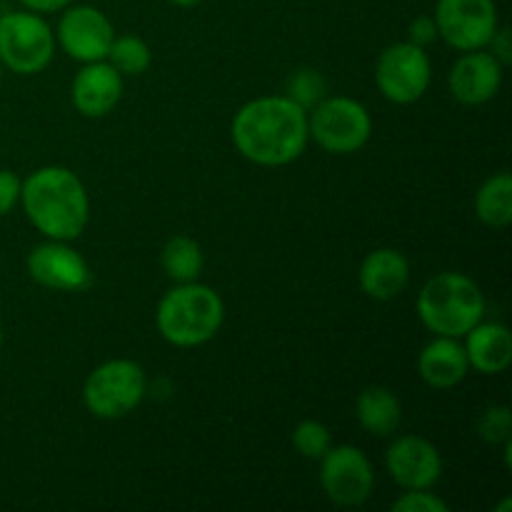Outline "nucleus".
<instances>
[{
    "label": "nucleus",
    "instance_id": "f257e3e1",
    "mask_svg": "<svg viewBox=\"0 0 512 512\" xmlns=\"http://www.w3.org/2000/svg\"><path fill=\"white\" fill-rule=\"evenodd\" d=\"M230 133L245 160L263 168H280L298 160L308 145V110L288 95H265L235 113Z\"/></svg>",
    "mask_w": 512,
    "mask_h": 512
},
{
    "label": "nucleus",
    "instance_id": "f03ea898",
    "mask_svg": "<svg viewBox=\"0 0 512 512\" xmlns=\"http://www.w3.org/2000/svg\"><path fill=\"white\" fill-rule=\"evenodd\" d=\"M20 203L30 223L50 240H75L90 220V200L83 180L63 165L30 173L20 185Z\"/></svg>",
    "mask_w": 512,
    "mask_h": 512
},
{
    "label": "nucleus",
    "instance_id": "7ed1b4c3",
    "mask_svg": "<svg viewBox=\"0 0 512 512\" xmlns=\"http://www.w3.org/2000/svg\"><path fill=\"white\" fill-rule=\"evenodd\" d=\"M225 318L220 295L208 285L178 283L163 295L155 313L160 335L175 348H198L218 335Z\"/></svg>",
    "mask_w": 512,
    "mask_h": 512
},
{
    "label": "nucleus",
    "instance_id": "20e7f679",
    "mask_svg": "<svg viewBox=\"0 0 512 512\" xmlns=\"http://www.w3.org/2000/svg\"><path fill=\"white\" fill-rule=\"evenodd\" d=\"M418 315L430 333L460 340L483 320V290L463 273H438L420 290Z\"/></svg>",
    "mask_w": 512,
    "mask_h": 512
},
{
    "label": "nucleus",
    "instance_id": "39448f33",
    "mask_svg": "<svg viewBox=\"0 0 512 512\" xmlns=\"http://www.w3.org/2000/svg\"><path fill=\"white\" fill-rule=\"evenodd\" d=\"M148 393V375L135 360L118 358L98 365L85 378L83 403L100 420H120L133 413Z\"/></svg>",
    "mask_w": 512,
    "mask_h": 512
},
{
    "label": "nucleus",
    "instance_id": "423d86ee",
    "mask_svg": "<svg viewBox=\"0 0 512 512\" xmlns=\"http://www.w3.org/2000/svg\"><path fill=\"white\" fill-rule=\"evenodd\" d=\"M308 135L325 153H358L373 135V118L358 100L333 95L320 100L313 113H308Z\"/></svg>",
    "mask_w": 512,
    "mask_h": 512
},
{
    "label": "nucleus",
    "instance_id": "0eeeda50",
    "mask_svg": "<svg viewBox=\"0 0 512 512\" xmlns=\"http://www.w3.org/2000/svg\"><path fill=\"white\" fill-rule=\"evenodd\" d=\"M55 55V33L40 13L18 10L0 18V65L18 75L43 73Z\"/></svg>",
    "mask_w": 512,
    "mask_h": 512
},
{
    "label": "nucleus",
    "instance_id": "6e6552de",
    "mask_svg": "<svg viewBox=\"0 0 512 512\" xmlns=\"http://www.w3.org/2000/svg\"><path fill=\"white\" fill-rule=\"evenodd\" d=\"M430 80H433V65L428 53L410 40L385 48L375 63V83L390 103H418L428 93Z\"/></svg>",
    "mask_w": 512,
    "mask_h": 512
},
{
    "label": "nucleus",
    "instance_id": "1a4fd4ad",
    "mask_svg": "<svg viewBox=\"0 0 512 512\" xmlns=\"http://www.w3.org/2000/svg\"><path fill=\"white\" fill-rule=\"evenodd\" d=\"M433 20L440 38L463 53L488 48L500 28L495 0H438Z\"/></svg>",
    "mask_w": 512,
    "mask_h": 512
},
{
    "label": "nucleus",
    "instance_id": "9d476101",
    "mask_svg": "<svg viewBox=\"0 0 512 512\" xmlns=\"http://www.w3.org/2000/svg\"><path fill=\"white\" fill-rule=\"evenodd\" d=\"M320 485L323 493L343 508L368 503L375 488V473L368 455L353 445H330L320 458Z\"/></svg>",
    "mask_w": 512,
    "mask_h": 512
},
{
    "label": "nucleus",
    "instance_id": "9b49d317",
    "mask_svg": "<svg viewBox=\"0 0 512 512\" xmlns=\"http://www.w3.org/2000/svg\"><path fill=\"white\" fill-rule=\"evenodd\" d=\"M55 38L73 60L95 63V60L108 58V50L115 40V30L108 15L100 13L93 5H75V8L68 5L58 23Z\"/></svg>",
    "mask_w": 512,
    "mask_h": 512
},
{
    "label": "nucleus",
    "instance_id": "f8f14e48",
    "mask_svg": "<svg viewBox=\"0 0 512 512\" xmlns=\"http://www.w3.org/2000/svg\"><path fill=\"white\" fill-rule=\"evenodd\" d=\"M28 273L38 285L60 293H78L93 283V273L83 255L65 240L35 245L28 255Z\"/></svg>",
    "mask_w": 512,
    "mask_h": 512
},
{
    "label": "nucleus",
    "instance_id": "ddd939ff",
    "mask_svg": "<svg viewBox=\"0 0 512 512\" xmlns=\"http://www.w3.org/2000/svg\"><path fill=\"white\" fill-rule=\"evenodd\" d=\"M385 465L403 490H430L443 475V458L430 440L403 435L385 453Z\"/></svg>",
    "mask_w": 512,
    "mask_h": 512
},
{
    "label": "nucleus",
    "instance_id": "4468645a",
    "mask_svg": "<svg viewBox=\"0 0 512 512\" xmlns=\"http://www.w3.org/2000/svg\"><path fill=\"white\" fill-rule=\"evenodd\" d=\"M505 65L493 53L468 50L450 70V93L463 105H485L500 93Z\"/></svg>",
    "mask_w": 512,
    "mask_h": 512
},
{
    "label": "nucleus",
    "instance_id": "2eb2a0df",
    "mask_svg": "<svg viewBox=\"0 0 512 512\" xmlns=\"http://www.w3.org/2000/svg\"><path fill=\"white\" fill-rule=\"evenodd\" d=\"M123 98V75L105 60L83 63L70 85V100L85 118H105Z\"/></svg>",
    "mask_w": 512,
    "mask_h": 512
},
{
    "label": "nucleus",
    "instance_id": "dca6fc26",
    "mask_svg": "<svg viewBox=\"0 0 512 512\" xmlns=\"http://www.w3.org/2000/svg\"><path fill=\"white\" fill-rule=\"evenodd\" d=\"M360 288L373 300H393L410 280V260L395 248H378L360 263Z\"/></svg>",
    "mask_w": 512,
    "mask_h": 512
},
{
    "label": "nucleus",
    "instance_id": "f3484780",
    "mask_svg": "<svg viewBox=\"0 0 512 512\" xmlns=\"http://www.w3.org/2000/svg\"><path fill=\"white\" fill-rule=\"evenodd\" d=\"M470 363L465 348L458 343V338H445V335H435L430 340L418 358V373L425 385L435 390H450L460 385L468 375Z\"/></svg>",
    "mask_w": 512,
    "mask_h": 512
},
{
    "label": "nucleus",
    "instance_id": "a211bd4d",
    "mask_svg": "<svg viewBox=\"0 0 512 512\" xmlns=\"http://www.w3.org/2000/svg\"><path fill=\"white\" fill-rule=\"evenodd\" d=\"M465 355L470 368L483 375L503 373L512 360V335L503 323H483L465 333Z\"/></svg>",
    "mask_w": 512,
    "mask_h": 512
},
{
    "label": "nucleus",
    "instance_id": "6ab92c4d",
    "mask_svg": "<svg viewBox=\"0 0 512 512\" xmlns=\"http://www.w3.org/2000/svg\"><path fill=\"white\" fill-rule=\"evenodd\" d=\"M355 415H358V423L368 433L378 435V438H388V435H393L400 428L403 408H400V400L393 390L373 385V388H365L358 395Z\"/></svg>",
    "mask_w": 512,
    "mask_h": 512
},
{
    "label": "nucleus",
    "instance_id": "aec40b11",
    "mask_svg": "<svg viewBox=\"0 0 512 512\" xmlns=\"http://www.w3.org/2000/svg\"><path fill=\"white\" fill-rule=\"evenodd\" d=\"M475 215L483 225L495 230L512 223V178L510 173H498L485 180L475 193Z\"/></svg>",
    "mask_w": 512,
    "mask_h": 512
},
{
    "label": "nucleus",
    "instance_id": "412c9836",
    "mask_svg": "<svg viewBox=\"0 0 512 512\" xmlns=\"http://www.w3.org/2000/svg\"><path fill=\"white\" fill-rule=\"evenodd\" d=\"M160 263H163L165 275L175 283H193L203 273V250L188 235H173V238L165 243L163 255H160Z\"/></svg>",
    "mask_w": 512,
    "mask_h": 512
},
{
    "label": "nucleus",
    "instance_id": "4be33fe9",
    "mask_svg": "<svg viewBox=\"0 0 512 512\" xmlns=\"http://www.w3.org/2000/svg\"><path fill=\"white\" fill-rule=\"evenodd\" d=\"M105 60L120 75H143L153 63V53H150L148 43L140 40L138 35H120V38L113 40Z\"/></svg>",
    "mask_w": 512,
    "mask_h": 512
},
{
    "label": "nucleus",
    "instance_id": "5701e85b",
    "mask_svg": "<svg viewBox=\"0 0 512 512\" xmlns=\"http://www.w3.org/2000/svg\"><path fill=\"white\" fill-rule=\"evenodd\" d=\"M333 445L330 438L328 425H323L320 420H300L293 430V448L298 450L303 458L308 460H320Z\"/></svg>",
    "mask_w": 512,
    "mask_h": 512
},
{
    "label": "nucleus",
    "instance_id": "b1692460",
    "mask_svg": "<svg viewBox=\"0 0 512 512\" xmlns=\"http://www.w3.org/2000/svg\"><path fill=\"white\" fill-rule=\"evenodd\" d=\"M325 93V83L315 70H298V73L290 78V100L300 105V108L308 110L310 105H318L323 100Z\"/></svg>",
    "mask_w": 512,
    "mask_h": 512
},
{
    "label": "nucleus",
    "instance_id": "393cba45",
    "mask_svg": "<svg viewBox=\"0 0 512 512\" xmlns=\"http://www.w3.org/2000/svg\"><path fill=\"white\" fill-rule=\"evenodd\" d=\"M510 428L512 415L505 405H493L478 418V433L485 443H505V440H510Z\"/></svg>",
    "mask_w": 512,
    "mask_h": 512
},
{
    "label": "nucleus",
    "instance_id": "a878e982",
    "mask_svg": "<svg viewBox=\"0 0 512 512\" xmlns=\"http://www.w3.org/2000/svg\"><path fill=\"white\" fill-rule=\"evenodd\" d=\"M395 512H448V503L430 490H405L393 503Z\"/></svg>",
    "mask_w": 512,
    "mask_h": 512
},
{
    "label": "nucleus",
    "instance_id": "bb28decb",
    "mask_svg": "<svg viewBox=\"0 0 512 512\" xmlns=\"http://www.w3.org/2000/svg\"><path fill=\"white\" fill-rule=\"evenodd\" d=\"M20 185L23 180L13 170H0V218L20 203Z\"/></svg>",
    "mask_w": 512,
    "mask_h": 512
},
{
    "label": "nucleus",
    "instance_id": "cd10ccee",
    "mask_svg": "<svg viewBox=\"0 0 512 512\" xmlns=\"http://www.w3.org/2000/svg\"><path fill=\"white\" fill-rule=\"evenodd\" d=\"M408 33H410V43L420 45V48H428V45L438 38V28H435L433 15H418V18L410 23Z\"/></svg>",
    "mask_w": 512,
    "mask_h": 512
},
{
    "label": "nucleus",
    "instance_id": "c85d7f7f",
    "mask_svg": "<svg viewBox=\"0 0 512 512\" xmlns=\"http://www.w3.org/2000/svg\"><path fill=\"white\" fill-rule=\"evenodd\" d=\"M490 48H493V55L500 60L503 65H508L512 60V45H510V30L508 28H498L495 30L493 40H490Z\"/></svg>",
    "mask_w": 512,
    "mask_h": 512
},
{
    "label": "nucleus",
    "instance_id": "c756f323",
    "mask_svg": "<svg viewBox=\"0 0 512 512\" xmlns=\"http://www.w3.org/2000/svg\"><path fill=\"white\" fill-rule=\"evenodd\" d=\"M25 10L33 13H55V10H65L73 0H20Z\"/></svg>",
    "mask_w": 512,
    "mask_h": 512
},
{
    "label": "nucleus",
    "instance_id": "7c9ffc66",
    "mask_svg": "<svg viewBox=\"0 0 512 512\" xmlns=\"http://www.w3.org/2000/svg\"><path fill=\"white\" fill-rule=\"evenodd\" d=\"M173 5H178V8H195V5H200L203 0H170Z\"/></svg>",
    "mask_w": 512,
    "mask_h": 512
},
{
    "label": "nucleus",
    "instance_id": "2f4dec72",
    "mask_svg": "<svg viewBox=\"0 0 512 512\" xmlns=\"http://www.w3.org/2000/svg\"><path fill=\"white\" fill-rule=\"evenodd\" d=\"M0 348H3V325H0Z\"/></svg>",
    "mask_w": 512,
    "mask_h": 512
},
{
    "label": "nucleus",
    "instance_id": "473e14b6",
    "mask_svg": "<svg viewBox=\"0 0 512 512\" xmlns=\"http://www.w3.org/2000/svg\"><path fill=\"white\" fill-rule=\"evenodd\" d=\"M0 70H3V65H0ZM0 78H3V73H0Z\"/></svg>",
    "mask_w": 512,
    "mask_h": 512
}]
</instances>
